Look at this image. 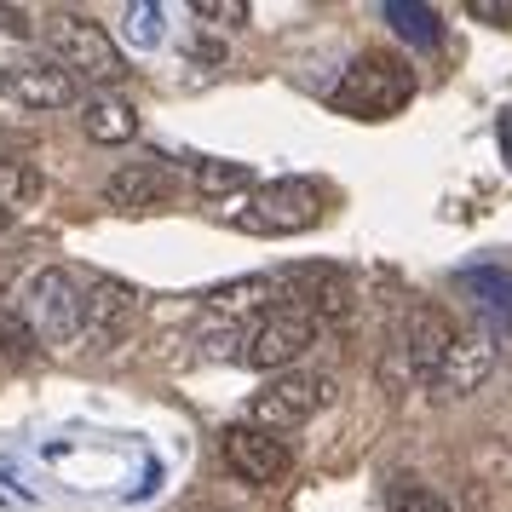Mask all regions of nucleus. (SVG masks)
Here are the masks:
<instances>
[{
    "instance_id": "obj_1",
    "label": "nucleus",
    "mask_w": 512,
    "mask_h": 512,
    "mask_svg": "<svg viewBox=\"0 0 512 512\" xmlns=\"http://www.w3.org/2000/svg\"><path fill=\"white\" fill-rule=\"evenodd\" d=\"M41 41H47L52 64L70 75V81H98V87H116L127 64H121V47L110 41V29L93 24L87 12H52L41 24Z\"/></svg>"
},
{
    "instance_id": "obj_2",
    "label": "nucleus",
    "mask_w": 512,
    "mask_h": 512,
    "mask_svg": "<svg viewBox=\"0 0 512 512\" xmlns=\"http://www.w3.org/2000/svg\"><path fill=\"white\" fill-rule=\"evenodd\" d=\"M415 98V75L403 58H386V52H363L346 75H340V87H334V110H346V116H392Z\"/></svg>"
},
{
    "instance_id": "obj_3",
    "label": "nucleus",
    "mask_w": 512,
    "mask_h": 512,
    "mask_svg": "<svg viewBox=\"0 0 512 512\" xmlns=\"http://www.w3.org/2000/svg\"><path fill=\"white\" fill-rule=\"evenodd\" d=\"M334 380L328 374H305V369H282L271 374L265 386L254 392V409H248V426H259V432H294V426H305L311 415H323L328 403H334Z\"/></svg>"
},
{
    "instance_id": "obj_4",
    "label": "nucleus",
    "mask_w": 512,
    "mask_h": 512,
    "mask_svg": "<svg viewBox=\"0 0 512 512\" xmlns=\"http://www.w3.org/2000/svg\"><path fill=\"white\" fill-rule=\"evenodd\" d=\"M323 202H328L323 185H311V179H277V185H259L248 196V213H231V225L259 231V236H294L323 219Z\"/></svg>"
},
{
    "instance_id": "obj_5",
    "label": "nucleus",
    "mask_w": 512,
    "mask_h": 512,
    "mask_svg": "<svg viewBox=\"0 0 512 512\" xmlns=\"http://www.w3.org/2000/svg\"><path fill=\"white\" fill-rule=\"evenodd\" d=\"M81 282L70 271H41V277L24 288V328L35 334V346H70L81 334Z\"/></svg>"
},
{
    "instance_id": "obj_6",
    "label": "nucleus",
    "mask_w": 512,
    "mask_h": 512,
    "mask_svg": "<svg viewBox=\"0 0 512 512\" xmlns=\"http://www.w3.org/2000/svg\"><path fill=\"white\" fill-rule=\"evenodd\" d=\"M311 346H317V323L305 311H265L254 323V334H248V346H242V363L282 374V369H294Z\"/></svg>"
},
{
    "instance_id": "obj_7",
    "label": "nucleus",
    "mask_w": 512,
    "mask_h": 512,
    "mask_svg": "<svg viewBox=\"0 0 512 512\" xmlns=\"http://www.w3.org/2000/svg\"><path fill=\"white\" fill-rule=\"evenodd\" d=\"M219 455L231 466L242 484H282L288 478V466H294V449L271 432H259V426H225L219 432Z\"/></svg>"
},
{
    "instance_id": "obj_8",
    "label": "nucleus",
    "mask_w": 512,
    "mask_h": 512,
    "mask_svg": "<svg viewBox=\"0 0 512 512\" xmlns=\"http://www.w3.org/2000/svg\"><path fill=\"white\" fill-rule=\"evenodd\" d=\"M0 93L24 110H64V104H75L81 87L52 58H0Z\"/></svg>"
},
{
    "instance_id": "obj_9",
    "label": "nucleus",
    "mask_w": 512,
    "mask_h": 512,
    "mask_svg": "<svg viewBox=\"0 0 512 512\" xmlns=\"http://www.w3.org/2000/svg\"><path fill=\"white\" fill-rule=\"evenodd\" d=\"M139 323V288L121 277H98L87 294H81V328L104 340V346H116L127 328Z\"/></svg>"
},
{
    "instance_id": "obj_10",
    "label": "nucleus",
    "mask_w": 512,
    "mask_h": 512,
    "mask_svg": "<svg viewBox=\"0 0 512 512\" xmlns=\"http://www.w3.org/2000/svg\"><path fill=\"white\" fill-rule=\"evenodd\" d=\"M449 346H455L449 311H438V305H409V317H403V351H409V363H415L420 380H438Z\"/></svg>"
},
{
    "instance_id": "obj_11",
    "label": "nucleus",
    "mask_w": 512,
    "mask_h": 512,
    "mask_svg": "<svg viewBox=\"0 0 512 512\" xmlns=\"http://www.w3.org/2000/svg\"><path fill=\"white\" fill-rule=\"evenodd\" d=\"M489 369H495V340L489 334H455V346H449V357L438 369V386L449 397H466L489 380Z\"/></svg>"
},
{
    "instance_id": "obj_12",
    "label": "nucleus",
    "mask_w": 512,
    "mask_h": 512,
    "mask_svg": "<svg viewBox=\"0 0 512 512\" xmlns=\"http://www.w3.org/2000/svg\"><path fill=\"white\" fill-rule=\"evenodd\" d=\"M167 190H173V179H167L162 162H127L110 173L104 202L121 213H144V208H156V202H167Z\"/></svg>"
},
{
    "instance_id": "obj_13",
    "label": "nucleus",
    "mask_w": 512,
    "mask_h": 512,
    "mask_svg": "<svg viewBox=\"0 0 512 512\" xmlns=\"http://www.w3.org/2000/svg\"><path fill=\"white\" fill-rule=\"evenodd\" d=\"M81 133L93 144H127V139H139V110L116 93H98L81 104Z\"/></svg>"
},
{
    "instance_id": "obj_14",
    "label": "nucleus",
    "mask_w": 512,
    "mask_h": 512,
    "mask_svg": "<svg viewBox=\"0 0 512 512\" xmlns=\"http://www.w3.org/2000/svg\"><path fill=\"white\" fill-rule=\"evenodd\" d=\"M208 311H219V317H265V311H277V282L271 277L219 282V288H208Z\"/></svg>"
},
{
    "instance_id": "obj_15",
    "label": "nucleus",
    "mask_w": 512,
    "mask_h": 512,
    "mask_svg": "<svg viewBox=\"0 0 512 512\" xmlns=\"http://www.w3.org/2000/svg\"><path fill=\"white\" fill-rule=\"evenodd\" d=\"M455 288L472 294V305L489 311L501 328H512V271H501V265H478V271H461Z\"/></svg>"
},
{
    "instance_id": "obj_16",
    "label": "nucleus",
    "mask_w": 512,
    "mask_h": 512,
    "mask_svg": "<svg viewBox=\"0 0 512 512\" xmlns=\"http://www.w3.org/2000/svg\"><path fill=\"white\" fill-rule=\"evenodd\" d=\"M35 202H41V173L29 162H0V231L18 225Z\"/></svg>"
},
{
    "instance_id": "obj_17",
    "label": "nucleus",
    "mask_w": 512,
    "mask_h": 512,
    "mask_svg": "<svg viewBox=\"0 0 512 512\" xmlns=\"http://www.w3.org/2000/svg\"><path fill=\"white\" fill-rule=\"evenodd\" d=\"M190 179L202 196H231V190H248L254 185V167L248 162H219V156H202V162L190 167Z\"/></svg>"
},
{
    "instance_id": "obj_18",
    "label": "nucleus",
    "mask_w": 512,
    "mask_h": 512,
    "mask_svg": "<svg viewBox=\"0 0 512 512\" xmlns=\"http://www.w3.org/2000/svg\"><path fill=\"white\" fill-rule=\"evenodd\" d=\"M380 12H386V24H392L403 41H420V47L438 41V12H432V6H420V0H386Z\"/></svg>"
},
{
    "instance_id": "obj_19",
    "label": "nucleus",
    "mask_w": 512,
    "mask_h": 512,
    "mask_svg": "<svg viewBox=\"0 0 512 512\" xmlns=\"http://www.w3.org/2000/svg\"><path fill=\"white\" fill-rule=\"evenodd\" d=\"M29 357H35V334H29L18 317L0 311V369H24Z\"/></svg>"
},
{
    "instance_id": "obj_20",
    "label": "nucleus",
    "mask_w": 512,
    "mask_h": 512,
    "mask_svg": "<svg viewBox=\"0 0 512 512\" xmlns=\"http://www.w3.org/2000/svg\"><path fill=\"white\" fill-rule=\"evenodd\" d=\"M386 507L392 512H455L432 484H392L386 489Z\"/></svg>"
},
{
    "instance_id": "obj_21",
    "label": "nucleus",
    "mask_w": 512,
    "mask_h": 512,
    "mask_svg": "<svg viewBox=\"0 0 512 512\" xmlns=\"http://www.w3.org/2000/svg\"><path fill=\"white\" fill-rule=\"evenodd\" d=\"M121 18H127V41H139V47L162 41V6H150V0H133Z\"/></svg>"
},
{
    "instance_id": "obj_22",
    "label": "nucleus",
    "mask_w": 512,
    "mask_h": 512,
    "mask_svg": "<svg viewBox=\"0 0 512 512\" xmlns=\"http://www.w3.org/2000/svg\"><path fill=\"white\" fill-rule=\"evenodd\" d=\"M190 12H196V18H208V24H225V29L248 24V6H242V0H196Z\"/></svg>"
},
{
    "instance_id": "obj_23",
    "label": "nucleus",
    "mask_w": 512,
    "mask_h": 512,
    "mask_svg": "<svg viewBox=\"0 0 512 512\" xmlns=\"http://www.w3.org/2000/svg\"><path fill=\"white\" fill-rule=\"evenodd\" d=\"M466 12H472L478 24H501V29H512V0H466Z\"/></svg>"
},
{
    "instance_id": "obj_24",
    "label": "nucleus",
    "mask_w": 512,
    "mask_h": 512,
    "mask_svg": "<svg viewBox=\"0 0 512 512\" xmlns=\"http://www.w3.org/2000/svg\"><path fill=\"white\" fill-rule=\"evenodd\" d=\"M0 29H6V35H29V18L12 12V6H0Z\"/></svg>"
},
{
    "instance_id": "obj_25",
    "label": "nucleus",
    "mask_w": 512,
    "mask_h": 512,
    "mask_svg": "<svg viewBox=\"0 0 512 512\" xmlns=\"http://www.w3.org/2000/svg\"><path fill=\"white\" fill-rule=\"evenodd\" d=\"M501 144H507V167H512V116H501Z\"/></svg>"
}]
</instances>
